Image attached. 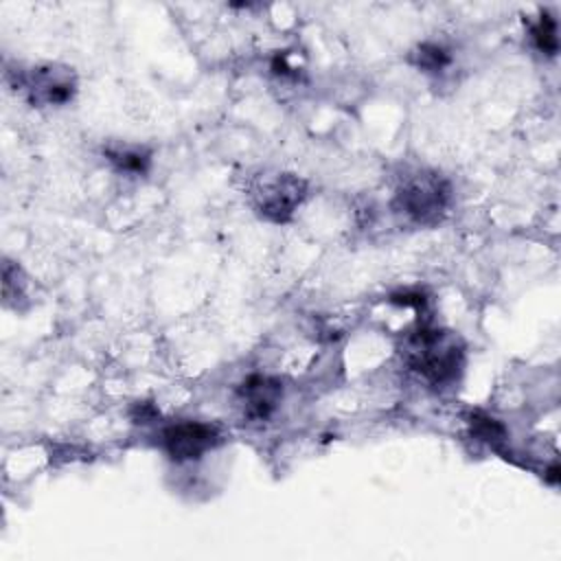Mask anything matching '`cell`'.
Listing matches in <instances>:
<instances>
[{"label":"cell","mask_w":561,"mask_h":561,"mask_svg":"<svg viewBox=\"0 0 561 561\" xmlns=\"http://www.w3.org/2000/svg\"><path fill=\"white\" fill-rule=\"evenodd\" d=\"M405 364L434 386L451 383L465 364V344L454 331L421 324L403 342Z\"/></svg>","instance_id":"1"},{"label":"cell","mask_w":561,"mask_h":561,"mask_svg":"<svg viewBox=\"0 0 561 561\" xmlns=\"http://www.w3.org/2000/svg\"><path fill=\"white\" fill-rule=\"evenodd\" d=\"M449 206V184L434 171L403 178L392 197V208L416 226H436Z\"/></svg>","instance_id":"2"},{"label":"cell","mask_w":561,"mask_h":561,"mask_svg":"<svg viewBox=\"0 0 561 561\" xmlns=\"http://www.w3.org/2000/svg\"><path fill=\"white\" fill-rule=\"evenodd\" d=\"M250 202L254 210L274 224L291 219L307 195V184L294 173H261L250 182Z\"/></svg>","instance_id":"3"},{"label":"cell","mask_w":561,"mask_h":561,"mask_svg":"<svg viewBox=\"0 0 561 561\" xmlns=\"http://www.w3.org/2000/svg\"><path fill=\"white\" fill-rule=\"evenodd\" d=\"M15 85H20L35 105H66L75 96L77 77L68 66L37 64L15 72Z\"/></svg>","instance_id":"4"},{"label":"cell","mask_w":561,"mask_h":561,"mask_svg":"<svg viewBox=\"0 0 561 561\" xmlns=\"http://www.w3.org/2000/svg\"><path fill=\"white\" fill-rule=\"evenodd\" d=\"M160 443L171 460L186 462L197 460L206 451L221 443V432L217 425L202 421H178L162 430Z\"/></svg>","instance_id":"5"},{"label":"cell","mask_w":561,"mask_h":561,"mask_svg":"<svg viewBox=\"0 0 561 561\" xmlns=\"http://www.w3.org/2000/svg\"><path fill=\"white\" fill-rule=\"evenodd\" d=\"M283 397V383L267 375H250L237 388V403L241 405L243 414L254 421H265Z\"/></svg>","instance_id":"6"},{"label":"cell","mask_w":561,"mask_h":561,"mask_svg":"<svg viewBox=\"0 0 561 561\" xmlns=\"http://www.w3.org/2000/svg\"><path fill=\"white\" fill-rule=\"evenodd\" d=\"M107 160L123 173H145L151 162V153L134 145H116L105 149Z\"/></svg>","instance_id":"7"},{"label":"cell","mask_w":561,"mask_h":561,"mask_svg":"<svg viewBox=\"0 0 561 561\" xmlns=\"http://www.w3.org/2000/svg\"><path fill=\"white\" fill-rule=\"evenodd\" d=\"M530 33H533L535 46H537L541 53H546V55H554V53L559 50L557 20H554L548 11H541V13H539V20L533 24Z\"/></svg>","instance_id":"8"},{"label":"cell","mask_w":561,"mask_h":561,"mask_svg":"<svg viewBox=\"0 0 561 561\" xmlns=\"http://www.w3.org/2000/svg\"><path fill=\"white\" fill-rule=\"evenodd\" d=\"M412 61H414L419 68L427 70V72H438V70H443L445 66H449L451 57H449V53H447L443 46H438V44H421V46L412 53Z\"/></svg>","instance_id":"9"}]
</instances>
